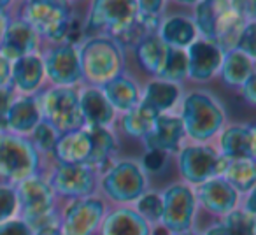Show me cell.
Wrapping results in <instances>:
<instances>
[{
  "instance_id": "ac0fdd59",
  "label": "cell",
  "mask_w": 256,
  "mask_h": 235,
  "mask_svg": "<svg viewBox=\"0 0 256 235\" xmlns=\"http://www.w3.org/2000/svg\"><path fill=\"white\" fill-rule=\"evenodd\" d=\"M140 142L144 146V151L156 150L174 158L178 154V151L188 142L178 112L156 116L153 128L150 130V134Z\"/></svg>"
},
{
  "instance_id": "ffe728a7",
  "label": "cell",
  "mask_w": 256,
  "mask_h": 235,
  "mask_svg": "<svg viewBox=\"0 0 256 235\" xmlns=\"http://www.w3.org/2000/svg\"><path fill=\"white\" fill-rule=\"evenodd\" d=\"M79 109L86 128H114L118 114L98 86H79Z\"/></svg>"
},
{
  "instance_id": "44dd1931",
  "label": "cell",
  "mask_w": 256,
  "mask_h": 235,
  "mask_svg": "<svg viewBox=\"0 0 256 235\" xmlns=\"http://www.w3.org/2000/svg\"><path fill=\"white\" fill-rule=\"evenodd\" d=\"M184 86L165 81L162 78H150L140 86V102L156 116L178 110Z\"/></svg>"
},
{
  "instance_id": "3957f363",
  "label": "cell",
  "mask_w": 256,
  "mask_h": 235,
  "mask_svg": "<svg viewBox=\"0 0 256 235\" xmlns=\"http://www.w3.org/2000/svg\"><path fill=\"white\" fill-rule=\"evenodd\" d=\"M16 16L28 23L44 46L58 42L79 44L74 37L76 4L65 0H26L16 2Z\"/></svg>"
},
{
  "instance_id": "ab89813d",
  "label": "cell",
  "mask_w": 256,
  "mask_h": 235,
  "mask_svg": "<svg viewBox=\"0 0 256 235\" xmlns=\"http://www.w3.org/2000/svg\"><path fill=\"white\" fill-rule=\"evenodd\" d=\"M172 156L168 154L162 153V151H156V150H146L140 158V165H142L144 172L148 176H158L167 168V165L170 164Z\"/></svg>"
},
{
  "instance_id": "e0dca14e",
  "label": "cell",
  "mask_w": 256,
  "mask_h": 235,
  "mask_svg": "<svg viewBox=\"0 0 256 235\" xmlns=\"http://www.w3.org/2000/svg\"><path fill=\"white\" fill-rule=\"evenodd\" d=\"M186 58H188V81L195 84H206L218 78L221 62H223V51L216 42L207 39H196L186 48Z\"/></svg>"
},
{
  "instance_id": "d590c367",
  "label": "cell",
  "mask_w": 256,
  "mask_h": 235,
  "mask_svg": "<svg viewBox=\"0 0 256 235\" xmlns=\"http://www.w3.org/2000/svg\"><path fill=\"white\" fill-rule=\"evenodd\" d=\"M160 78L165 79V81L176 82V84H182V82L188 81V58H186L184 50L168 48L167 60H165Z\"/></svg>"
},
{
  "instance_id": "7402d4cb",
  "label": "cell",
  "mask_w": 256,
  "mask_h": 235,
  "mask_svg": "<svg viewBox=\"0 0 256 235\" xmlns=\"http://www.w3.org/2000/svg\"><path fill=\"white\" fill-rule=\"evenodd\" d=\"M9 86L16 92V95L36 96L48 86L44 64L40 53L28 54L11 64V81Z\"/></svg>"
},
{
  "instance_id": "d6986e66",
  "label": "cell",
  "mask_w": 256,
  "mask_h": 235,
  "mask_svg": "<svg viewBox=\"0 0 256 235\" xmlns=\"http://www.w3.org/2000/svg\"><path fill=\"white\" fill-rule=\"evenodd\" d=\"M42 46V40L34 32L32 26L23 22L20 16H16V12H12L8 30L4 34V40L0 44V56H4L12 64L23 56L40 53Z\"/></svg>"
},
{
  "instance_id": "5b68a950",
  "label": "cell",
  "mask_w": 256,
  "mask_h": 235,
  "mask_svg": "<svg viewBox=\"0 0 256 235\" xmlns=\"http://www.w3.org/2000/svg\"><path fill=\"white\" fill-rule=\"evenodd\" d=\"M150 188V176L137 158H116L100 174L98 195L109 207H123L134 206Z\"/></svg>"
},
{
  "instance_id": "4fadbf2b",
  "label": "cell",
  "mask_w": 256,
  "mask_h": 235,
  "mask_svg": "<svg viewBox=\"0 0 256 235\" xmlns=\"http://www.w3.org/2000/svg\"><path fill=\"white\" fill-rule=\"evenodd\" d=\"M179 181L190 186H198L204 181L216 178L220 172L221 156L214 144L186 142L174 156Z\"/></svg>"
},
{
  "instance_id": "7dc6e473",
  "label": "cell",
  "mask_w": 256,
  "mask_h": 235,
  "mask_svg": "<svg viewBox=\"0 0 256 235\" xmlns=\"http://www.w3.org/2000/svg\"><path fill=\"white\" fill-rule=\"evenodd\" d=\"M34 235H64V234H62V230H60V224H50V226L36 230Z\"/></svg>"
},
{
  "instance_id": "60d3db41",
  "label": "cell",
  "mask_w": 256,
  "mask_h": 235,
  "mask_svg": "<svg viewBox=\"0 0 256 235\" xmlns=\"http://www.w3.org/2000/svg\"><path fill=\"white\" fill-rule=\"evenodd\" d=\"M235 50L256 60V22H249L240 32Z\"/></svg>"
},
{
  "instance_id": "d6a6232c",
  "label": "cell",
  "mask_w": 256,
  "mask_h": 235,
  "mask_svg": "<svg viewBox=\"0 0 256 235\" xmlns=\"http://www.w3.org/2000/svg\"><path fill=\"white\" fill-rule=\"evenodd\" d=\"M202 235H256V216L237 209L221 220H214L207 224Z\"/></svg>"
},
{
  "instance_id": "277c9868",
  "label": "cell",
  "mask_w": 256,
  "mask_h": 235,
  "mask_svg": "<svg viewBox=\"0 0 256 235\" xmlns=\"http://www.w3.org/2000/svg\"><path fill=\"white\" fill-rule=\"evenodd\" d=\"M79 48L82 84L104 86L107 81L126 70L128 53L120 42L107 36L82 37Z\"/></svg>"
},
{
  "instance_id": "7a4b0ae2",
  "label": "cell",
  "mask_w": 256,
  "mask_h": 235,
  "mask_svg": "<svg viewBox=\"0 0 256 235\" xmlns=\"http://www.w3.org/2000/svg\"><path fill=\"white\" fill-rule=\"evenodd\" d=\"M188 142L210 144L228 123L226 109L212 92L206 88H190L182 92L178 106Z\"/></svg>"
},
{
  "instance_id": "681fc988",
  "label": "cell",
  "mask_w": 256,
  "mask_h": 235,
  "mask_svg": "<svg viewBox=\"0 0 256 235\" xmlns=\"http://www.w3.org/2000/svg\"><path fill=\"white\" fill-rule=\"evenodd\" d=\"M172 235H202V234H200V230H198V228H193V230L181 232V234H172Z\"/></svg>"
},
{
  "instance_id": "83f0119b",
  "label": "cell",
  "mask_w": 256,
  "mask_h": 235,
  "mask_svg": "<svg viewBox=\"0 0 256 235\" xmlns=\"http://www.w3.org/2000/svg\"><path fill=\"white\" fill-rule=\"evenodd\" d=\"M254 74H256L254 58L240 53L238 50H232L223 54V62H221L218 78H220L221 84L224 88L232 90V92H238L242 88V84Z\"/></svg>"
},
{
  "instance_id": "603a6c76",
  "label": "cell",
  "mask_w": 256,
  "mask_h": 235,
  "mask_svg": "<svg viewBox=\"0 0 256 235\" xmlns=\"http://www.w3.org/2000/svg\"><path fill=\"white\" fill-rule=\"evenodd\" d=\"M140 86H142V82L126 68L120 76H116L104 86H100V90L106 95L107 102L110 104L114 112L120 116V114L128 112V110H132L134 107L139 106Z\"/></svg>"
},
{
  "instance_id": "9c48e42d",
  "label": "cell",
  "mask_w": 256,
  "mask_h": 235,
  "mask_svg": "<svg viewBox=\"0 0 256 235\" xmlns=\"http://www.w3.org/2000/svg\"><path fill=\"white\" fill-rule=\"evenodd\" d=\"M40 114L58 134L84 128L79 109V88L68 86H46L37 95Z\"/></svg>"
},
{
  "instance_id": "30bf717a",
  "label": "cell",
  "mask_w": 256,
  "mask_h": 235,
  "mask_svg": "<svg viewBox=\"0 0 256 235\" xmlns=\"http://www.w3.org/2000/svg\"><path fill=\"white\" fill-rule=\"evenodd\" d=\"M160 195L164 206L160 226L168 235L196 228L200 212L193 186L182 181H174L160 190Z\"/></svg>"
},
{
  "instance_id": "6da1fadb",
  "label": "cell",
  "mask_w": 256,
  "mask_h": 235,
  "mask_svg": "<svg viewBox=\"0 0 256 235\" xmlns=\"http://www.w3.org/2000/svg\"><path fill=\"white\" fill-rule=\"evenodd\" d=\"M90 36L112 37L128 53L150 34L137 20V0H95L82 20V37Z\"/></svg>"
},
{
  "instance_id": "7c38bea8",
  "label": "cell",
  "mask_w": 256,
  "mask_h": 235,
  "mask_svg": "<svg viewBox=\"0 0 256 235\" xmlns=\"http://www.w3.org/2000/svg\"><path fill=\"white\" fill-rule=\"evenodd\" d=\"M40 58L44 64L48 86H68V88L82 86L78 44L65 40V42L42 46Z\"/></svg>"
},
{
  "instance_id": "c3c4849f",
  "label": "cell",
  "mask_w": 256,
  "mask_h": 235,
  "mask_svg": "<svg viewBox=\"0 0 256 235\" xmlns=\"http://www.w3.org/2000/svg\"><path fill=\"white\" fill-rule=\"evenodd\" d=\"M11 16L12 14H2V12H0V44H2V40H4V34H6V30H8Z\"/></svg>"
},
{
  "instance_id": "ee69618b",
  "label": "cell",
  "mask_w": 256,
  "mask_h": 235,
  "mask_svg": "<svg viewBox=\"0 0 256 235\" xmlns=\"http://www.w3.org/2000/svg\"><path fill=\"white\" fill-rule=\"evenodd\" d=\"M238 95L242 96V100H244L249 107L256 106V74L251 76V78L242 84V88L238 90Z\"/></svg>"
},
{
  "instance_id": "8d00e7d4",
  "label": "cell",
  "mask_w": 256,
  "mask_h": 235,
  "mask_svg": "<svg viewBox=\"0 0 256 235\" xmlns=\"http://www.w3.org/2000/svg\"><path fill=\"white\" fill-rule=\"evenodd\" d=\"M58 137L60 134L42 120V122L37 125V128L30 134L28 140L32 142V146L36 148V151L44 158L46 165L51 164V154H53V150H54V144H56Z\"/></svg>"
},
{
  "instance_id": "7bdbcfd3",
  "label": "cell",
  "mask_w": 256,
  "mask_h": 235,
  "mask_svg": "<svg viewBox=\"0 0 256 235\" xmlns=\"http://www.w3.org/2000/svg\"><path fill=\"white\" fill-rule=\"evenodd\" d=\"M0 235H34V230L20 218H12L0 224Z\"/></svg>"
},
{
  "instance_id": "f6af8a7d",
  "label": "cell",
  "mask_w": 256,
  "mask_h": 235,
  "mask_svg": "<svg viewBox=\"0 0 256 235\" xmlns=\"http://www.w3.org/2000/svg\"><path fill=\"white\" fill-rule=\"evenodd\" d=\"M254 198H256V190H252V192L246 193V195L240 198V207H238V209H242L244 212L251 214V216H256V204H254Z\"/></svg>"
},
{
  "instance_id": "cb8c5ba5",
  "label": "cell",
  "mask_w": 256,
  "mask_h": 235,
  "mask_svg": "<svg viewBox=\"0 0 256 235\" xmlns=\"http://www.w3.org/2000/svg\"><path fill=\"white\" fill-rule=\"evenodd\" d=\"M150 224L132 206L109 207L98 235H153Z\"/></svg>"
},
{
  "instance_id": "b9f144b4",
  "label": "cell",
  "mask_w": 256,
  "mask_h": 235,
  "mask_svg": "<svg viewBox=\"0 0 256 235\" xmlns=\"http://www.w3.org/2000/svg\"><path fill=\"white\" fill-rule=\"evenodd\" d=\"M14 98H16V92L11 86L0 88V134L6 132V118H8V110Z\"/></svg>"
},
{
  "instance_id": "2e32d148",
  "label": "cell",
  "mask_w": 256,
  "mask_h": 235,
  "mask_svg": "<svg viewBox=\"0 0 256 235\" xmlns=\"http://www.w3.org/2000/svg\"><path fill=\"white\" fill-rule=\"evenodd\" d=\"M212 144L224 160H256L254 123H226Z\"/></svg>"
},
{
  "instance_id": "ba28073f",
  "label": "cell",
  "mask_w": 256,
  "mask_h": 235,
  "mask_svg": "<svg viewBox=\"0 0 256 235\" xmlns=\"http://www.w3.org/2000/svg\"><path fill=\"white\" fill-rule=\"evenodd\" d=\"M44 178L60 204L98 195L100 172L86 164H50Z\"/></svg>"
},
{
  "instance_id": "9a60e30c",
  "label": "cell",
  "mask_w": 256,
  "mask_h": 235,
  "mask_svg": "<svg viewBox=\"0 0 256 235\" xmlns=\"http://www.w3.org/2000/svg\"><path fill=\"white\" fill-rule=\"evenodd\" d=\"M195 196L198 204V212L209 216L210 220H221L240 207L242 196L221 178H212L195 186Z\"/></svg>"
},
{
  "instance_id": "484cf974",
  "label": "cell",
  "mask_w": 256,
  "mask_h": 235,
  "mask_svg": "<svg viewBox=\"0 0 256 235\" xmlns=\"http://www.w3.org/2000/svg\"><path fill=\"white\" fill-rule=\"evenodd\" d=\"M90 153H92V137L84 126L60 134L51 154V164H86Z\"/></svg>"
},
{
  "instance_id": "5bb4252c",
  "label": "cell",
  "mask_w": 256,
  "mask_h": 235,
  "mask_svg": "<svg viewBox=\"0 0 256 235\" xmlns=\"http://www.w3.org/2000/svg\"><path fill=\"white\" fill-rule=\"evenodd\" d=\"M216 11V36L214 42L223 53L235 50L240 32L249 22H256V2L214 0Z\"/></svg>"
},
{
  "instance_id": "74e56055",
  "label": "cell",
  "mask_w": 256,
  "mask_h": 235,
  "mask_svg": "<svg viewBox=\"0 0 256 235\" xmlns=\"http://www.w3.org/2000/svg\"><path fill=\"white\" fill-rule=\"evenodd\" d=\"M134 209L144 218L150 224L153 226H160L162 221V210H164V206H162V195L158 190H148L140 198L136 200L134 204Z\"/></svg>"
},
{
  "instance_id": "f35d334b",
  "label": "cell",
  "mask_w": 256,
  "mask_h": 235,
  "mask_svg": "<svg viewBox=\"0 0 256 235\" xmlns=\"http://www.w3.org/2000/svg\"><path fill=\"white\" fill-rule=\"evenodd\" d=\"M18 216V200L14 186L0 182V224Z\"/></svg>"
},
{
  "instance_id": "f1b7e54d",
  "label": "cell",
  "mask_w": 256,
  "mask_h": 235,
  "mask_svg": "<svg viewBox=\"0 0 256 235\" xmlns=\"http://www.w3.org/2000/svg\"><path fill=\"white\" fill-rule=\"evenodd\" d=\"M132 53L136 64L148 76V79L160 78L162 70H164L165 60H167L168 46H165V42L156 34L144 36L137 42V46L132 50Z\"/></svg>"
},
{
  "instance_id": "8992f818",
  "label": "cell",
  "mask_w": 256,
  "mask_h": 235,
  "mask_svg": "<svg viewBox=\"0 0 256 235\" xmlns=\"http://www.w3.org/2000/svg\"><path fill=\"white\" fill-rule=\"evenodd\" d=\"M18 200V216L34 232L39 228L58 224L60 202L48 184L44 174H37L14 186Z\"/></svg>"
},
{
  "instance_id": "4316f807",
  "label": "cell",
  "mask_w": 256,
  "mask_h": 235,
  "mask_svg": "<svg viewBox=\"0 0 256 235\" xmlns=\"http://www.w3.org/2000/svg\"><path fill=\"white\" fill-rule=\"evenodd\" d=\"M156 36L172 50H186L198 39L195 25L186 12H167L158 26Z\"/></svg>"
},
{
  "instance_id": "d4e9b609",
  "label": "cell",
  "mask_w": 256,
  "mask_h": 235,
  "mask_svg": "<svg viewBox=\"0 0 256 235\" xmlns=\"http://www.w3.org/2000/svg\"><path fill=\"white\" fill-rule=\"evenodd\" d=\"M40 122H42V114H40L37 95H16L6 118V132L28 139Z\"/></svg>"
},
{
  "instance_id": "4dcf8cb0",
  "label": "cell",
  "mask_w": 256,
  "mask_h": 235,
  "mask_svg": "<svg viewBox=\"0 0 256 235\" xmlns=\"http://www.w3.org/2000/svg\"><path fill=\"white\" fill-rule=\"evenodd\" d=\"M218 178L226 181L240 196L256 190V160H224L221 158Z\"/></svg>"
},
{
  "instance_id": "52a82bcc",
  "label": "cell",
  "mask_w": 256,
  "mask_h": 235,
  "mask_svg": "<svg viewBox=\"0 0 256 235\" xmlns=\"http://www.w3.org/2000/svg\"><path fill=\"white\" fill-rule=\"evenodd\" d=\"M46 168L44 158L26 137L0 134V182L16 186L32 176L44 174Z\"/></svg>"
},
{
  "instance_id": "1f68e13d",
  "label": "cell",
  "mask_w": 256,
  "mask_h": 235,
  "mask_svg": "<svg viewBox=\"0 0 256 235\" xmlns=\"http://www.w3.org/2000/svg\"><path fill=\"white\" fill-rule=\"evenodd\" d=\"M154 120H156V114L148 109L146 106L139 104V106L134 107L132 110L120 114V116L116 118L114 130H116L118 136L142 140L144 137L150 134V130L153 128Z\"/></svg>"
},
{
  "instance_id": "e575fe53",
  "label": "cell",
  "mask_w": 256,
  "mask_h": 235,
  "mask_svg": "<svg viewBox=\"0 0 256 235\" xmlns=\"http://www.w3.org/2000/svg\"><path fill=\"white\" fill-rule=\"evenodd\" d=\"M168 2L164 0H137V20L146 34H156L162 20L167 16Z\"/></svg>"
},
{
  "instance_id": "bcb514c9",
  "label": "cell",
  "mask_w": 256,
  "mask_h": 235,
  "mask_svg": "<svg viewBox=\"0 0 256 235\" xmlns=\"http://www.w3.org/2000/svg\"><path fill=\"white\" fill-rule=\"evenodd\" d=\"M9 81H11V62L0 56V88L9 86Z\"/></svg>"
},
{
  "instance_id": "836d02e7",
  "label": "cell",
  "mask_w": 256,
  "mask_h": 235,
  "mask_svg": "<svg viewBox=\"0 0 256 235\" xmlns=\"http://www.w3.org/2000/svg\"><path fill=\"white\" fill-rule=\"evenodd\" d=\"M192 18L200 39H207L214 42L216 36V11H214V0H198L192 4Z\"/></svg>"
},
{
  "instance_id": "8fae6325",
  "label": "cell",
  "mask_w": 256,
  "mask_h": 235,
  "mask_svg": "<svg viewBox=\"0 0 256 235\" xmlns=\"http://www.w3.org/2000/svg\"><path fill=\"white\" fill-rule=\"evenodd\" d=\"M109 206L100 195L60 204V230L64 235H98Z\"/></svg>"
},
{
  "instance_id": "f546056e",
  "label": "cell",
  "mask_w": 256,
  "mask_h": 235,
  "mask_svg": "<svg viewBox=\"0 0 256 235\" xmlns=\"http://www.w3.org/2000/svg\"><path fill=\"white\" fill-rule=\"evenodd\" d=\"M92 137V153L86 162L92 168L102 174L120 153V136L114 128H88Z\"/></svg>"
}]
</instances>
